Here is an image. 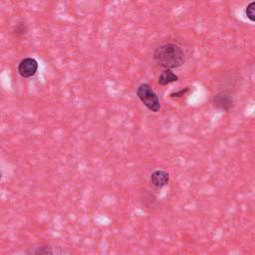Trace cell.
Returning a JSON list of instances; mask_svg holds the SVG:
<instances>
[{"mask_svg":"<svg viewBox=\"0 0 255 255\" xmlns=\"http://www.w3.org/2000/svg\"><path fill=\"white\" fill-rule=\"evenodd\" d=\"M153 60L163 69H175L184 63V52L178 45L166 43L155 49Z\"/></svg>","mask_w":255,"mask_h":255,"instance_id":"cell-1","label":"cell"},{"mask_svg":"<svg viewBox=\"0 0 255 255\" xmlns=\"http://www.w3.org/2000/svg\"><path fill=\"white\" fill-rule=\"evenodd\" d=\"M136 96L149 111L156 113L160 110L159 99L148 84H140L136 89Z\"/></svg>","mask_w":255,"mask_h":255,"instance_id":"cell-2","label":"cell"},{"mask_svg":"<svg viewBox=\"0 0 255 255\" xmlns=\"http://www.w3.org/2000/svg\"><path fill=\"white\" fill-rule=\"evenodd\" d=\"M18 73L23 78H31L38 71V62L36 59L27 57L20 61L18 65Z\"/></svg>","mask_w":255,"mask_h":255,"instance_id":"cell-3","label":"cell"},{"mask_svg":"<svg viewBox=\"0 0 255 255\" xmlns=\"http://www.w3.org/2000/svg\"><path fill=\"white\" fill-rule=\"evenodd\" d=\"M213 105L216 109L227 112L233 108L234 101L230 94L225 92H220L213 97Z\"/></svg>","mask_w":255,"mask_h":255,"instance_id":"cell-4","label":"cell"},{"mask_svg":"<svg viewBox=\"0 0 255 255\" xmlns=\"http://www.w3.org/2000/svg\"><path fill=\"white\" fill-rule=\"evenodd\" d=\"M169 181V174L161 169L154 170L150 175V182L155 187H162Z\"/></svg>","mask_w":255,"mask_h":255,"instance_id":"cell-5","label":"cell"},{"mask_svg":"<svg viewBox=\"0 0 255 255\" xmlns=\"http://www.w3.org/2000/svg\"><path fill=\"white\" fill-rule=\"evenodd\" d=\"M178 77L169 69H164L158 77V84L161 86H166L172 82H176Z\"/></svg>","mask_w":255,"mask_h":255,"instance_id":"cell-6","label":"cell"},{"mask_svg":"<svg viewBox=\"0 0 255 255\" xmlns=\"http://www.w3.org/2000/svg\"><path fill=\"white\" fill-rule=\"evenodd\" d=\"M27 31H28V26L24 21H20L17 24H15L12 29V32H13L14 36H16V37H21V36L25 35L27 33Z\"/></svg>","mask_w":255,"mask_h":255,"instance_id":"cell-7","label":"cell"},{"mask_svg":"<svg viewBox=\"0 0 255 255\" xmlns=\"http://www.w3.org/2000/svg\"><path fill=\"white\" fill-rule=\"evenodd\" d=\"M28 253L30 254H54L55 251L52 249V247H50L49 245H41L39 247H35L34 249H32L31 251H29Z\"/></svg>","mask_w":255,"mask_h":255,"instance_id":"cell-8","label":"cell"},{"mask_svg":"<svg viewBox=\"0 0 255 255\" xmlns=\"http://www.w3.org/2000/svg\"><path fill=\"white\" fill-rule=\"evenodd\" d=\"M245 13H246L247 18H248L251 22H254V21H255V2H254V1L250 2V3L246 6Z\"/></svg>","mask_w":255,"mask_h":255,"instance_id":"cell-9","label":"cell"},{"mask_svg":"<svg viewBox=\"0 0 255 255\" xmlns=\"http://www.w3.org/2000/svg\"><path fill=\"white\" fill-rule=\"evenodd\" d=\"M188 91H189V87H185L184 89H181V90H179V91H177V92L171 93V94H170V97H171V98L182 97V96H184Z\"/></svg>","mask_w":255,"mask_h":255,"instance_id":"cell-10","label":"cell"},{"mask_svg":"<svg viewBox=\"0 0 255 255\" xmlns=\"http://www.w3.org/2000/svg\"><path fill=\"white\" fill-rule=\"evenodd\" d=\"M1 178H2V171H1V169H0V180H1Z\"/></svg>","mask_w":255,"mask_h":255,"instance_id":"cell-11","label":"cell"}]
</instances>
